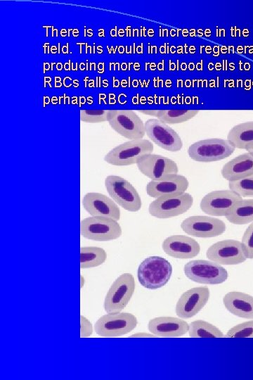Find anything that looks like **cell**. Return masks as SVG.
<instances>
[{"label":"cell","mask_w":253,"mask_h":380,"mask_svg":"<svg viewBox=\"0 0 253 380\" xmlns=\"http://www.w3.org/2000/svg\"><path fill=\"white\" fill-rule=\"evenodd\" d=\"M189 186L188 179L181 175H173L160 180L150 181L145 186L147 194L157 198L161 196L185 193Z\"/></svg>","instance_id":"ac0fdd59"},{"label":"cell","mask_w":253,"mask_h":380,"mask_svg":"<svg viewBox=\"0 0 253 380\" xmlns=\"http://www.w3.org/2000/svg\"><path fill=\"white\" fill-rule=\"evenodd\" d=\"M107 258L105 251L97 246L80 248V268L88 269L98 267L105 262Z\"/></svg>","instance_id":"484cf974"},{"label":"cell","mask_w":253,"mask_h":380,"mask_svg":"<svg viewBox=\"0 0 253 380\" xmlns=\"http://www.w3.org/2000/svg\"><path fill=\"white\" fill-rule=\"evenodd\" d=\"M93 334V326L91 322L85 317L80 316V337L86 338Z\"/></svg>","instance_id":"1f68e13d"},{"label":"cell","mask_w":253,"mask_h":380,"mask_svg":"<svg viewBox=\"0 0 253 380\" xmlns=\"http://www.w3.org/2000/svg\"><path fill=\"white\" fill-rule=\"evenodd\" d=\"M164 252L173 258L189 259L197 256L200 246L197 241L185 235H171L166 238L162 244Z\"/></svg>","instance_id":"d6986e66"},{"label":"cell","mask_w":253,"mask_h":380,"mask_svg":"<svg viewBox=\"0 0 253 380\" xmlns=\"http://www.w3.org/2000/svg\"><path fill=\"white\" fill-rule=\"evenodd\" d=\"M225 308L233 315L253 319V296L240 291H231L223 298Z\"/></svg>","instance_id":"7402d4cb"},{"label":"cell","mask_w":253,"mask_h":380,"mask_svg":"<svg viewBox=\"0 0 253 380\" xmlns=\"http://www.w3.org/2000/svg\"><path fill=\"white\" fill-rule=\"evenodd\" d=\"M221 173L228 182L253 175V155L247 152L236 156L223 165Z\"/></svg>","instance_id":"44dd1931"},{"label":"cell","mask_w":253,"mask_h":380,"mask_svg":"<svg viewBox=\"0 0 253 380\" xmlns=\"http://www.w3.org/2000/svg\"><path fill=\"white\" fill-rule=\"evenodd\" d=\"M235 150L228 139L212 138L192 144L188 148L189 157L195 161L209 163L229 157Z\"/></svg>","instance_id":"3957f363"},{"label":"cell","mask_w":253,"mask_h":380,"mask_svg":"<svg viewBox=\"0 0 253 380\" xmlns=\"http://www.w3.org/2000/svg\"><path fill=\"white\" fill-rule=\"evenodd\" d=\"M242 197L231 189L214 190L202 198L201 210L211 216H228Z\"/></svg>","instance_id":"30bf717a"},{"label":"cell","mask_w":253,"mask_h":380,"mask_svg":"<svg viewBox=\"0 0 253 380\" xmlns=\"http://www.w3.org/2000/svg\"><path fill=\"white\" fill-rule=\"evenodd\" d=\"M183 271L189 279L199 284H219L228 278L226 270L212 260L189 261L184 265Z\"/></svg>","instance_id":"52a82bcc"},{"label":"cell","mask_w":253,"mask_h":380,"mask_svg":"<svg viewBox=\"0 0 253 380\" xmlns=\"http://www.w3.org/2000/svg\"><path fill=\"white\" fill-rule=\"evenodd\" d=\"M108 123L113 130L129 140L143 139L145 134V122L133 110H115Z\"/></svg>","instance_id":"8fae6325"},{"label":"cell","mask_w":253,"mask_h":380,"mask_svg":"<svg viewBox=\"0 0 253 380\" xmlns=\"http://www.w3.org/2000/svg\"><path fill=\"white\" fill-rule=\"evenodd\" d=\"M245 150L253 155V141L247 146Z\"/></svg>","instance_id":"836d02e7"},{"label":"cell","mask_w":253,"mask_h":380,"mask_svg":"<svg viewBox=\"0 0 253 380\" xmlns=\"http://www.w3.org/2000/svg\"><path fill=\"white\" fill-rule=\"evenodd\" d=\"M229 189L242 197H253V175L228 182Z\"/></svg>","instance_id":"f1b7e54d"},{"label":"cell","mask_w":253,"mask_h":380,"mask_svg":"<svg viewBox=\"0 0 253 380\" xmlns=\"http://www.w3.org/2000/svg\"><path fill=\"white\" fill-rule=\"evenodd\" d=\"M234 224H246L253 222V199H242L226 216Z\"/></svg>","instance_id":"d4e9b609"},{"label":"cell","mask_w":253,"mask_h":380,"mask_svg":"<svg viewBox=\"0 0 253 380\" xmlns=\"http://www.w3.org/2000/svg\"><path fill=\"white\" fill-rule=\"evenodd\" d=\"M227 139L235 148L245 149L253 141V121L242 122L233 127L227 135Z\"/></svg>","instance_id":"cb8c5ba5"},{"label":"cell","mask_w":253,"mask_h":380,"mask_svg":"<svg viewBox=\"0 0 253 380\" xmlns=\"http://www.w3.org/2000/svg\"><path fill=\"white\" fill-rule=\"evenodd\" d=\"M85 210L91 216L110 217L118 221L120 210L118 205L110 197L98 192L86 193L82 201Z\"/></svg>","instance_id":"e0dca14e"},{"label":"cell","mask_w":253,"mask_h":380,"mask_svg":"<svg viewBox=\"0 0 253 380\" xmlns=\"http://www.w3.org/2000/svg\"><path fill=\"white\" fill-rule=\"evenodd\" d=\"M141 113L156 117L162 122L169 125H174L186 122L193 118L199 110H138Z\"/></svg>","instance_id":"603a6c76"},{"label":"cell","mask_w":253,"mask_h":380,"mask_svg":"<svg viewBox=\"0 0 253 380\" xmlns=\"http://www.w3.org/2000/svg\"><path fill=\"white\" fill-rule=\"evenodd\" d=\"M135 280L130 273L119 275L110 287L104 300L107 313L121 312L129 303L135 291Z\"/></svg>","instance_id":"8992f818"},{"label":"cell","mask_w":253,"mask_h":380,"mask_svg":"<svg viewBox=\"0 0 253 380\" xmlns=\"http://www.w3.org/2000/svg\"><path fill=\"white\" fill-rule=\"evenodd\" d=\"M136 165L143 175L154 181L179 172L175 161L158 154L149 153L143 156L138 159Z\"/></svg>","instance_id":"9a60e30c"},{"label":"cell","mask_w":253,"mask_h":380,"mask_svg":"<svg viewBox=\"0 0 253 380\" xmlns=\"http://www.w3.org/2000/svg\"><path fill=\"white\" fill-rule=\"evenodd\" d=\"M129 337L132 338V337H136V338H138V337H155V335H154L153 334H148V333H145V332H138V333H136V334H134L132 335H131Z\"/></svg>","instance_id":"d6a6232c"},{"label":"cell","mask_w":253,"mask_h":380,"mask_svg":"<svg viewBox=\"0 0 253 380\" xmlns=\"http://www.w3.org/2000/svg\"><path fill=\"white\" fill-rule=\"evenodd\" d=\"M206 256L209 260L226 265H238L247 259L241 241L233 239L214 243L207 250Z\"/></svg>","instance_id":"4fadbf2b"},{"label":"cell","mask_w":253,"mask_h":380,"mask_svg":"<svg viewBox=\"0 0 253 380\" xmlns=\"http://www.w3.org/2000/svg\"><path fill=\"white\" fill-rule=\"evenodd\" d=\"M138 324L135 315L129 312L108 313L96 322V333L103 337H117L133 331Z\"/></svg>","instance_id":"9c48e42d"},{"label":"cell","mask_w":253,"mask_h":380,"mask_svg":"<svg viewBox=\"0 0 253 380\" xmlns=\"http://www.w3.org/2000/svg\"><path fill=\"white\" fill-rule=\"evenodd\" d=\"M172 266L165 258L150 256L138 266L137 277L139 283L145 288L154 290L164 286L169 281Z\"/></svg>","instance_id":"6da1fadb"},{"label":"cell","mask_w":253,"mask_h":380,"mask_svg":"<svg viewBox=\"0 0 253 380\" xmlns=\"http://www.w3.org/2000/svg\"><path fill=\"white\" fill-rule=\"evenodd\" d=\"M148 329L157 336L179 337L188 331L189 324L181 317H158L149 321Z\"/></svg>","instance_id":"ffe728a7"},{"label":"cell","mask_w":253,"mask_h":380,"mask_svg":"<svg viewBox=\"0 0 253 380\" xmlns=\"http://www.w3.org/2000/svg\"><path fill=\"white\" fill-rule=\"evenodd\" d=\"M225 337L253 338V319L233 327L228 331Z\"/></svg>","instance_id":"f546056e"},{"label":"cell","mask_w":253,"mask_h":380,"mask_svg":"<svg viewBox=\"0 0 253 380\" xmlns=\"http://www.w3.org/2000/svg\"><path fill=\"white\" fill-rule=\"evenodd\" d=\"M145 130L153 142L166 151L177 152L183 147V141L178 133L157 118L146 120Z\"/></svg>","instance_id":"7c38bea8"},{"label":"cell","mask_w":253,"mask_h":380,"mask_svg":"<svg viewBox=\"0 0 253 380\" xmlns=\"http://www.w3.org/2000/svg\"><path fill=\"white\" fill-rule=\"evenodd\" d=\"M209 298V289L205 286L194 287L182 293L176 305V314L182 319L195 316Z\"/></svg>","instance_id":"2e32d148"},{"label":"cell","mask_w":253,"mask_h":380,"mask_svg":"<svg viewBox=\"0 0 253 380\" xmlns=\"http://www.w3.org/2000/svg\"><path fill=\"white\" fill-rule=\"evenodd\" d=\"M193 204V196L185 192L155 198L150 203L148 212L156 218L167 219L185 213Z\"/></svg>","instance_id":"ba28073f"},{"label":"cell","mask_w":253,"mask_h":380,"mask_svg":"<svg viewBox=\"0 0 253 380\" xmlns=\"http://www.w3.org/2000/svg\"><path fill=\"white\" fill-rule=\"evenodd\" d=\"M241 243L247 258L253 259V222L245 231Z\"/></svg>","instance_id":"4dcf8cb0"},{"label":"cell","mask_w":253,"mask_h":380,"mask_svg":"<svg viewBox=\"0 0 253 380\" xmlns=\"http://www.w3.org/2000/svg\"><path fill=\"white\" fill-rule=\"evenodd\" d=\"M154 146L148 139L129 140L111 149L104 157V160L115 166H127L136 164L138 159L152 153Z\"/></svg>","instance_id":"7a4b0ae2"},{"label":"cell","mask_w":253,"mask_h":380,"mask_svg":"<svg viewBox=\"0 0 253 380\" xmlns=\"http://www.w3.org/2000/svg\"><path fill=\"white\" fill-rule=\"evenodd\" d=\"M84 278L82 275L80 276V288H82L84 285Z\"/></svg>","instance_id":"e575fe53"},{"label":"cell","mask_w":253,"mask_h":380,"mask_svg":"<svg viewBox=\"0 0 253 380\" xmlns=\"http://www.w3.org/2000/svg\"><path fill=\"white\" fill-rule=\"evenodd\" d=\"M189 336L193 338H221L225 336L212 324L198 319L189 324Z\"/></svg>","instance_id":"4316f807"},{"label":"cell","mask_w":253,"mask_h":380,"mask_svg":"<svg viewBox=\"0 0 253 380\" xmlns=\"http://www.w3.org/2000/svg\"><path fill=\"white\" fill-rule=\"evenodd\" d=\"M105 186L110 198L120 207L129 212H137L142 206L141 196L136 188L126 179L118 175H108Z\"/></svg>","instance_id":"277c9868"},{"label":"cell","mask_w":253,"mask_h":380,"mask_svg":"<svg viewBox=\"0 0 253 380\" xmlns=\"http://www.w3.org/2000/svg\"><path fill=\"white\" fill-rule=\"evenodd\" d=\"M115 110H81L80 120L87 123H98L109 121Z\"/></svg>","instance_id":"83f0119b"},{"label":"cell","mask_w":253,"mask_h":380,"mask_svg":"<svg viewBox=\"0 0 253 380\" xmlns=\"http://www.w3.org/2000/svg\"><path fill=\"white\" fill-rule=\"evenodd\" d=\"M122 233V228L118 221L110 217L91 216L80 222L81 235L90 240L112 241L120 237Z\"/></svg>","instance_id":"5b68a950"},{"label":"cell","mask_w":253,"mask_h":380,"mask_svg":"<svg viewBox=\"0 0 253 380\" xmlns=\"http://www.w3.org/2000/svg\"><path fill=\"white\" fill-rule=\"evenodd\" d=\"M181 228L191 236L212 238L222 234L226 226L222 220L214 217L193 215L182 221Z\"/></svg>","instance_id":"5bb4252c"}]
</instances>
